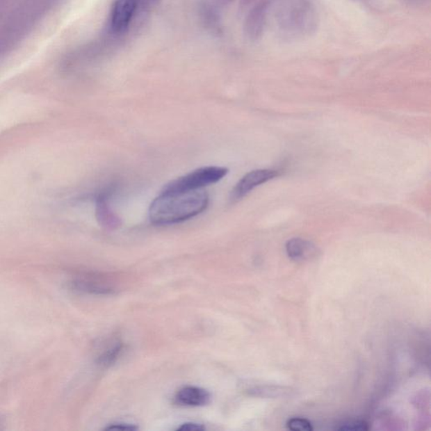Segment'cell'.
I'll use <instances>...</instances> for the list:
<instances>
[{
  "label": "cell",
  "mask_w": 431,
  "mask_h": 431,
  "mask_svg": "<svg viewBox=\"0 0 431 431\" xmlns=\"http://www.w3.org/2000/svg\"><path fill=\"white\" fill-rule=\"evenodd\" d=\"M209 197L200 190L162 193L152 202L149 219L158 226L175 225L189 220L206 209Z\"/></svg>",
  "instance_id": "obj_1"
},
{
  "label": "cell",
  "mask_w": 431,
  "mask_h": 431,
  "mask_svg": "<svg viewBox=\"0 0 431 431\" xmlns=\"http://www.w3.org/2000/svg\"><path fill=\"white\" fill-rule=\"evenodd\" d=\"M227 173H229V170L225 167L200 168L168 184L163 187L162 193H181V191L200 190L202 187L221 181Z\"/></svg>",
  "instance_id": "obj_2"
},
{
  "label": "cell",
  "mask_w": 431,
  "mask_h": 431,
  "mask_svg": "<svg viewBox=\"0 0 431 431\" xmlns=\"http://www.w3.org/2000/svg\"><path fill=\"white\" fill-rule=\"evenodd\" d=\"M279 175H280V172L275 170L265 169L250 171L234 186L230 195L231 201L233 202L239 201L248 195L250 191L257 188V186L278 177Z\"/></svg>",
  "instance_id": "obj_3"
},
{
  "label": "cell",
  "mask_w": 431,
  "mask_h": 431,
  "mask_svg": "<svg viewBox=\"0 0 431 431\" xmlns=\"http://www.w3.org/2000/svg\"><path fill=\"white\" fill-rule=\"evenodd\" d=\"M138 0H117L111 12V27L115 33H122L129 28L137 10Z\"/></svg>",
  "instance_id": "obj_4"
},
{
  "label": "cell",
  "mask_w": 431,
  "mask_h": 431,
  "mask_svg": "<svg viewBox=\"0 0 431 431\" xmlns=\"http://www.w3.org/2000/svg\"><path fill=\"white\" fill-rule=\"evenodd\" d=\"M286 251L288 257L297 262L310 261L318 254L316 245L301 238H293L287 241Z\"/></svg>",
  "instance_id": "obj_5"
},
{
  "label": "cell",
  "mask_w": 431,
  "mask_h": 431,
  "mask_svg": "<svg viewBox=\"0 0 431 431\" xmlns=\"http://www.w3.org/2000/svg\"><path fill=\"white\" fill-rule=\"evenodd\" d=\"M209 393L205 389L194 386L184 387L174 396V402L181 406H204L209 404Z\"/></svg>",
  "instance_id": "obj_6"
},
{
  "label": "cell",
  "mask_w": 431,
  "mask_h": 431,
  "mask_svg": "<svg viewBox=\"0 0 431 431\" xmlns=\"http://www.w3.org/2000/svg\"><path fill=\"white\" fill-rule=\"evenodd\" d=\"M113 187H108L107 189L99 193L97 200V219L103 227L107 229H113L119 225V219L109 206V197L113 193Z\"/></svg>",
  "instance_id": "obj_7"
},
{
  "label": "cell",
  "mask_w": 431,
  "mask_h": 431,
  "mask_svg": "<svg viewBox=\"0 0 431 431\" xmlns=\"http://www.w3.org/2000/svg\"><path fill=\"white\" fill-rule=\"evenodd\" d=\"M267 6L262 3L250 12L246 19L245 31L250 38H257L261 34L266 22Z\"/></svg>",
  "instance_id": "obj_8"
},
{
  "label": "cell",
  "mask_w": 431,
  "mask_h": 431,
  "mask_svg": "<svg viewBox=\"0 0 431 431\" xmlns=\"http://www.w3.org/2000/svg\"><path fill=\"white\" fill-rule=\"evenodd\" d=\"M72 286L76 291L90 294L106 295L113 293L115 291L113 287L108 286L107 283L88 277L76 279L72 282Z\"/></svg>",
  "instance_id": "obj_9"
},
{
  "label": "cell",
  "mask_w": 431,
  "mask_h": 431,
  "mask_svg": "<svg viewBox=\"0 0 431 431\" xmlns=\"http://www.w3.org/2000/svg\"><path fill=\"white\" fill-rule=\"evenodd\" d=\"M123 349L122 343H115L113 346L108 347L106 350L99 355L97 362L102 366H111L113 365L121 355Z\"/></svg>",
  "instance_id": "obj_10"
},
{
  "label": "cell",
  "mask_w": 431,
  "mask_h": 431,
  "mask_svg": "<svg viewBox=\"0 0 431 431\" xmlns=\"http://www.w3.org/2000/svg\"><path fill=\"white\" fill-rule=\"evenodd\" d=\"M287 429L293 431H312L314 430L310 421L303 418H291L286 423Z\"/></svg>",
  "instance_id": "obj_11"
},
{
  "label": "cell",
  "mask_w": 431,
  "mask_h": 431,
  "mask_svg": "<svg viewBox=\"0 0 431 431\" xmlns=\"http://www.w3.org/2000/svg\"><path fill=\"white\" fill-rule=\"evenodd\" d=\"M368 425L364 421H350L342 424L337 430H353V431H365L368 430Z\"/></svg>",
  "instance_id": "obj_12"
},
{
  "label": "cell",
  "mask_w": 431,
  "mask_h": 431,
  "mask_svg": "<svg viewBox=\"0 0 431 431\" xmlns=\"http://www.w3.org/2000/svg\"><path fill=\"white\" fill-rule=\"evenodd\" d=\"M204 430V426L199 424H195V423H186V424L179 426L177 429V430L181 431H202Z\"/></svg>",
  "instance_id": "obj_13"
},
{
  "label": "cell",
  "mask_w": 431,
  "mask_h": 431,
  "mask_svg": "<svg viewBox=\"0 0 431 431\" xmlns=\"http://www.w3.org/2000/svg\"><path fill=\"white\" fill-rule=\"evenodd\" d=\"M106 430H138V427H136L133 425H129V424H121V423H119V424H113L111 425L110 426L106 427Z\"/></svg>",
  "instance_id": "obj_14"
}]
</instances>
